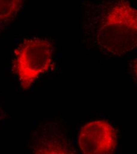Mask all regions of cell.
<instances>
[{"label": "cell", "mask_w": 137, "mask_h": 154, "mask_svg": "<svg viewBox=\"0 0 137 154\" xmlns=\"http://www.w3.org/2000/svg\"><path fill=\"white\" fill-rule=\"evenodd\" d=\"M117 145L116 130L106 120L91 122L80 131L79 146L83 154H112Z\"/></svg>", "instance_id": "3957f363"}, {"label": "cell", "mask_w": 137, "mask_h": 154, "mask_svg": "<svg viewBox=\"0 0 137 154\" xmlns=\"http://www.w3.org/2000/svg\"><path fill=\"white\" fill-rule=\"evenodd\" d=\"M22 0H0V24L14 19L20 10Z\"/></svg>", "instance_id": "277c9868"}, {"label": "cell", "mask_w": 137, "mask_h": 154, "mask_svg": "<svg viewBox=\"0 0 137 154\" xmlns=\"http://www.w3.org/2000/svg\"><path fill=\"white\" fill-rule=\"evenodd\" d=\"M53 46L46 38L25 40L15 51L13 69L22 88L28 89L52 66Z\"/></svg>", "instance_id": "7a4b0ae2"}, {"label": "cell", "mask_w": 137, "mask_h": 154, "mask_svg": "<svg viewBox=\"0 0 137 154\" xmlns=\"http://www.w3.org/2000/svg\"><path fill=\"white\" fill-rule=\"evenodd\" d=\"M132 69H133V72L134 75V77L137 81V58L133 62Z\"/></svg>", "instance_id": "5b68a950"}, {"label": "cell", "mask_w": 137, "mask_h": 154, "mask_svg": "<svg viewBox=\"0 0 137 154\" xmlns=\"http://www.w3.org/2000/svg\"><path fill=\"white\" fill-rule=\"evenodd\" d=\"M91 21L99 49L121 56L137 48V8L128 0H98L91 5Z\"/></svg>", "instance_id": "6da1fadb"}]
</instances>
